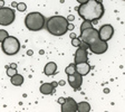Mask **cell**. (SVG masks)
<instances>
[{"label":"cell","instance_id":"1","mask_svg":"<svg viewBox=\"0 0 125 112\" xmlns=\"http://www.w3.org/2000/svg\"><path fill=\"white\" fill-rule=\"evenodd\" d=\"M79 38L82 39V42L86 43L88 45V50H91L93 54L101 55L104 54L108 50V44L107 42L103 40L99 37L98 30L95 29L94 27H89L87 29H84L81 31V36Z\"/></svg>","mask_w":125,"mask_h":112},{"label":"cell","instance_id":"2","mask_svg":"<svg viewBox=\"0 0 125 112\" xmlns=\"http://www.w3.org/2000/svg\"><path fill=\"white\" fill-rule=\"evenodd\" d=\"M77 12L84 20H91L92 23H96L104 15V6L102 1L98 0H88L87 2L79 5Z\"/></svg>","mask_w":125,"mask_h":112},{"label":"cell","instance_id":"3","mask_svg":"<svg viewBox=\"0 0 125 112\" xmlns=\"http://www.w3.org/2000/svg\"><path fill=\"white\" fill-rule=\"evenodd\" d=\"M46 29L54 36H62L68 30L69 21L62 16H52L46 20Z\"/></svg>","mask_w":125,"mask_h":112},{"label":"cell","instance_id":"4","mask_svg":"<svg viewBox=\"0 0 125 112\" xmlns=\"http://www.w3.org/2000/svg\"><path fill=\"white\" fill-rule=\"evenodd\" d=\"M46 25V19H45L44 15L40 12H29L28 15L25 17V26L27 29L30 31H39L42 30Z\"/></svg>","mask_w":125,"mask_h":112},{"label":"cell","instance_id":"5","mask_svg":"<svg viewBox=\"0 0 125 112\" xmlns=\"http://www.w3.org/2000/svg\"><path fill=\"white\" fill-rule=\"evenodd\" d=\"M1 50L6 55H9V56L17 54L20 50V43L18 38H16L15 36H8L1 43Z\"/></svg>","mask_w":125,"mask_h":112},{"label":"cell","instance_id":"6","mask_svg":"<svg viewBox=\"0 0 125 112\" xmlns=\"http://www.w3.org/2000/svg\"><path fill=\"white\" fill-rule=\"evenodd\" d=\"M16 13L15 10L9 7H0V25L1 26H9L15 21Z\"/></svg>","mask_w":125,"mask_h":112},{"label":"cell","instance_id":"7","mask_svg":"<svg viewBox=\"0 0 125 112\" xmlns=\"http://www.w3.org/2000/svg\"><path fill=\"white\" fill-rule=\"evenodd\" d=\"M87 50H88V45L83 42V44L77 48L75 53V63H82V62H88V54H87Z\"/></svg>","mask_w":125,"mask_h":112},{"label":"cell","instance_id":"8","mask_svg":"<svg viewBox=\"0 0 125 112\" xmlns=\"http://www.w3.org/2000/svg\"><path fill=\"white\" fill-rule=\"evenodd\" d=\"M98 34H99V37H101L103 40L108 42L109 39L113 37V35H114V27H113L112 25H109V24L103 25V26L98 29Z\"/></svg>","mask_w":125,"mask_h":112},{"label":"cell","instance_id":"9","mask_svg":"<svg viewBox=\"0 0 125 112\" xmlns=\"http://www.w3.org/2000/svg\"><path fill=\"white\" fill-rule=\"evenodd\" d=\"M68 76V83L69 85L73 87L74 90H79L81 89L82 84H83V76L81 75L79 73L75 72L73 74H69Z\"/></svg>","mask_w":125,"mask_h":112},{"label":"cell","instance_id":"10","mask_svg":"<svg viewBox=\"0 0 125 112\" xmlns=\"http://www.w3.org/2000/svg\"><path fill=\"white\" fill-rule=\"evenodd\" d=\"M62 112H77V102L73 98H66L62 104Z\"/></svg>","mask_w":125,"mask_h":112},{"label":"cell","instance_id":"11","mask_svg":"<svg viewBox=\"0 0 125 112\" xmlns=\"http://www.w3.org/2000/svg\"><path fill=\"white\" fill-rule=\"evenodd\" d=\"M58 85L57 82H52V83H42V85H40V87H39V91H40V93L44 94V95H50V94H52V92H54L55 87Z\"/></svg>","mask_w":125,"mask_h":112},{"label":"cell","instance_id":"12","mask_svg":"<svg viewBox=\"0 0 125 112\" xmlns=\"http://www.w3.org/2000/svg\"><path fill=\"white\" fill-rule=\"evenodd\" d=\"M89 71H91V65H89L88 62H82L76 64V72L79 73L82 76L87 75L89 73Z\"/></svg>","mask_w":125,"mask_h":112},{"label":"cell","instance_id":"13","mask_svg":"<svg viewBox=\"0 0 125 112\" xmlns=\"http://www.w3.org/2000/svg\"><path fill=\"white\" fill-rule=\"evenodd\" d=\"M56 71H57V64H56L55 62H49L45 65V68H44L45 75L52 76V74L56 73Z\"/></svg>","mask_w":125,"mask_h":112},{"label":"cell","instance_id":"14","mask_svg":"<svg viewBox=\"0 0 125 112\" xmlns=\"http://www.w3.org/2000/svg\"><path fill=\"white\" fill-rule=\"evenodd\" d=\"M10 82H11V84L15 86H20V85H22V83H23V76L21 75V74L16 73L15 75L10 77Z\"/></svg>","mask_w":125,"mask_h":112},{"label":"cell","instance_id":"15","mask_svg":"<svg viewBox=\"0 0 125 112\" xmlns=\"http://www.w3.org/2000/svg\"><path fill=\"white\" fill-rule=\"evenodd\" d=\"M91 111V104L88 102H79L77 103V112H89Z\"/></svg>","mask_w":125,"mask_h":112},{"label":"cell","instance_id":"16","mask_svg":"<svg viewBox=\"0 0 125 112\" xmlns=\"http://www.w3.org/2000/svg\"><path fill=\"white\" fill-rule=\"evenodd\" d=\"M76 72V64L75 63H72V64H69V65L67 66V67L65 68V73L67 74V75H69V74H73Z\"/></svg>","mask_w":125,"mask_h":112},{"label":"cell","instance_id":"17","mask_svg":"<svg viewBox=\"0 0 125 112\" xmlns=\"http://www.w3.org/2000/svg\"><path fill=\"white\" fill-rule=\"evenodd\" d=\"M89 27H93V23L91 20H84L83 24L81 25V31L84 30V29H87Z\"/></svg>","mask_w":125,"mask_h":112},{"label":"cell","instance_id":"18","mask_svg":"<svg viewBox=\"0 0 125 112\" xmlns=\"http://www.w3.org/2000/svg\"><path fill=\"white\" fill-rule=\"evenodd\" d=\"M16 8H17V10L20 11V12H22V11H26L27 9V5L25 2H19L18 5L16 6Z\"/></svg>","mask_w":125,"mask_h":112},{"label":"cell","instance_id":"19","mask_svg":"<svg viewBox=\"0 0 125 112\" xmlns=\"http://www.w3.org/2000/svg\"><path fill=\"white\" fill-rule=\"evenodd\" d=\"M16 73H17V68H15V67H11V66H9V67L7 68V75L9 76V77H11V76H13Z\"/></svg>","mask_w":125,"mask_h":112},{"label":"cell","instance_id":"20","mask_svg":"<svg viewBox=\"0 0 125 112\" xmlns=\"http://www.w3.org/2000/svg\"><path fill=\"white\" fill-rule=\"evenodd\" d=\"M83 44V42H82V39L78 37V38H73L72 39V45L75 47H79L81 45Z\"/></svg>","mask_w":125,"mask_h":112},{"label":"cell","instance_id":"21","mask_svg":"<svg viewBox=\"0 0 125 112\" xmlns=\"http://www.w3.org/2000/svg\"><path fill=\"white\" fill-rule=\"evenodd\" d=\"M8 36H9V34L7 31L3 30V29H0V43H2Z\"/></svg>","mask_w":125,"mask_h":112},{"label":"cell","instance_id":"22","mask_svg":"<svg viewBox=\"0 0 125 112\" xmlns=\"http://www.w3.org/2000/svg\"><path fill=\"white\" fill-rule=\"evenodd\" d=\"M65 100H66V98H59V99H58V103H59V104L62 105V103L65 102Z\"/></svg>","mask_w":125,"mask_h":112},{"label":"cell","instance_id":"23","mask_svg":"<svg viewBox=\"0 0 125 112\" xmlns=\"http://www.w3.org/2000/svg\"><path fill=\"white\" fill-rule=\"evenodd\" d=\"M88 0H77V2H79V5H82V3H85V2H87Z\"/></svg>","mask_w":125,"mask_h":112},{"label":"cell","instance_id":"24","mask_svg":"<svg viewBox=\"0 0 125 112\" xmlns=\"http://www.w3.org/2000/svg\"><path fill=\"white\" fill-rule=\"evenodd\" d=\"M10 66H11V67H15V68H17V64H16V63H11V64H10Z\"/></svg>","mask_w":125,"mask_h":112},{"label":"cell","instance_id":"25","mask_svg":"<svg viewBox=\"0 0 125 112\" xmlns=\"http://www.w3.org/2000/svg\"><path fill=\"white\" fill-rule=\"evenodd\" d=\"M67 19H68V21H69V20H74V16H69Z\"/></svg>","mask_w":125,"mask_h":112},{"label":"cell","instance_id":"26","mask_svg":"<svg viewBox=\"0 0 125 112\" xmlns=\"http://www.w3.org/2000/svg\"><path fill=\"white\" fill-rule=\"evenodd\" d=\"M0 7H3V0H0Z\"/></svg>","mask_w":125,"mask_h":112},{"label":"cell","instance_id":"27","mask_svg":"<svg viewBox=\"0 0 125 112\" xmlns=\"http://www.w3.org/2000/svg\"><path fill=\"white\" fill-rule=\"evenodd\" d=\"M58 84H59V85H64V84H65V82H64V81H60Z\"/></svg>","mask_w":125,"mask_h":112}]
</instances>
